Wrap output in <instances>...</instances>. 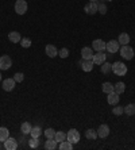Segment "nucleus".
I'll use <instances>...</instances> for the list:
<instances>
[{
    "label": "nucleus",
    "instance_id": "nucleus-1",
    "mask_svg": "<svg viewBox=\"0 0 135 150\" xmlns=\"http://www.w3.org/2000/svg\"><path fill=\"white\" fill-rule=\"evenodd\" d=\"M112 73H115L116 76H124L127 73V67L123 62L116 61V62L112 64Z\"/></svg>",
    "mask_w": 135,
    "mask_h": 150
},
{
    "label": "nucleus",
    "instance_id": "nucleus-2",
    "mask_svg": "<svg viewBox=\"0 0 135 150\" xmlns=\"http://www.w3.org/2000/svg\"><path fill=\"white\" fill-rule=\"evenodd\" d=\"M66 139L69 141L70 143H78L80 141V133L77 131L76 129H70L69 131H68V134H66Z\"/></svg>",
    "mask_w": 135,
    "mask_h": 150
},
{
    "label": "nucleus",
    "instance_id": "nucleus-3",
    "mask_svg": "<svg viewBox=\"0 0 135 150\" xmlns=\"http://www.w3.org/2000/svg\"><path fill=\"white\" fill-rule=\"evenodd\" d=\"M15 11L18 15H24L27 12V3L26 0H16L15 3Z\"/></svg>",
    "mask_w": 135,
    "mask_h": 150
},
{
    "label": "nucleus",
    "instance_id": "nucleus-4",
    "mask_svg": "<svg viewBox=\"0 0 135 150\" xmlns=\"http://www.w3.org/2000/svg\"><path fill=\"white\" fill-rule=\"evenodd\" d=\"M119 50H120V56L124 59H132V57H134V50H132V47H130L128 45H123L122 49H119Z\"/></svg>",
    "mask_w": 135,
    "mask_h": 150
},
{
    "label": "nucleus",
    "instance_id": "nucleus-5",
    "mask_svg": "<svg viewBox=\"0 0 135 150\" xmlns=\"http://www.w3.org/2000/svg\"><path fill=\"white\" fill-rule=\"evenodd\" d=\"M105 49H107L110 53H116V52H119V49H120V43L118 42V39H112V41L107 42Z\"/></svg>",
    "mask_w": 135,
    "mask_h": 150
},
{
    "label": "nucleus",
    "instance_id": "nucleus-6",
    "mask_svg": "<svg viewBox=\"0 0 135 150\" xmlns=\"http://www.w3.org/2000/svg\"><path fill=\"white\" fill-rule=\"evenodd\" d=\"M12 65V59L8 56H1L0 57V69L1 70H7Z\"/></svg>",
    "mask_w": 135,
    "mask_h": 150
},
{
    "label": "nucleus",
    "instance_id": "nucleus-7",
    "mask_svg": "<svg viewBox=\"0 0 135 150\" xmlns=\"http://www.w3.org/2000/svg\"><path fill=\"white\" fill-rule=\"evenodd\" d=\"M78 65L80 67H81V69L84 70V72H90V70L93 69V61H92V59H81V61H80L78 62Z\"/></svg>",
    "mask_w": 135,
    "mask_h": 150
},
{
    "label": "nucleus",
    "instance_id": "nucleus-8",
    "mask_svg": "<svg viewBox=\"0 0 135 150\" xmlns=\"http://www.w3.org/2000/svg\"><path fill=\"white\" fill-rule=\"evenodd\" d=\"M105 46H107V43H105L103 39H95V41L92 42V49H95L96 52H104V50H105Z\"/></svg>",
    "mask_w": 135,
    "mask_h": 150
},
{
    "label": "nucleus",
    "instance_id": "nucleus-9",
    "mask_svg": "<svg viewBox=\"0 0 135 150\" xmlns=\"http://www.w3.org/2000/svg\"><path fill=\"white\" fill-rule=\"evenodd\" d=\"M105 58H107V56H105L103 52H97L96 54H93L92 61H93L95 65H101V64L105 62Z\"/></svg>",
    "mask_w": 135,
    "mask_h": 150
},
{
    "label": "nucleus",
    "instance_id": "nucleus-10",
    "mask_svg": "<svg viewBox=\"0 0 135 150\" xmlns=\"http://www.w3.org/2000/svg\"><path fill=\"white\" fill-rule=\"evenodd\" d=\"M16 147H18V142L14 138H10V137H8L7 139L4 141V149L6 150H15Z\"/></svg>",
    "mask_w": 135,
    "mask_h": 150
},
{
    "label": "nucleus",
    "instance_id": "nucleus-11",
    "mask_svg": "<svg viewBox=\"0 0 135 150\" xmlns=\"http://www.w3.org/2000/svg\"><path fill=\"white\" fill-rule=\"evenodd\" d=\"M110 135V127L107 125H100V127L97 129V137L100 138H107Z\"/></svg>",
    "mask_w": 135,
    "mask_h": 150
},
{
    "label": "nucleus",
    "instance_id": "nucleus-12",
    "mask_svg": "<svg viewBox=\"0 0 135 150\" xmlns=\"http://www.w3.org/2000/svg\"><path fill=\"white\" fill-rule=\"evenodd\" d=\"M15 84H16V81H15L14 79H6V80L3 81V89L7 92L12 91L15 88Z\"/></svg>",
    "mask_w": 135,
    "mask_h": 150
},
{
    "label": "nucleus",
    "instance_id": "nucleus-13",
    "mask_svg": "<svg viewBox=\"0 0 135 150\" xmlns=\"http://www.w3.org/2000/svg\"><path fill=\"white\" fill-rule=\"evenodd\" d=\"M84 11L89 15H95L97 12V3H92V1H89L88 4H85Z\"/></svg>",
    "mask_w": 135,
    "mask_h": 150
},
{
    "label": "nucleus",
    "instance_id": "nucleus-14",
    "mask_svg": "<svg viewBox=\"0 0 135 150\" xmlns=\"http://www.w3.org/2000/svg\"><path fill=\"white\" fill-rule=\"evenodd\" d=\"M45 52H46V54H47L50 58H54V57L58 54V50H57V47L54 45H46V49H45Z\"/></svg>",
    "mask_w": 135,
    "mask_h": 150
},
{
    "label": "nucleus",
    "instance_id": "nucleus-15",
    "mask_svg": "<svg viewBox=\"0 0 135 150\" xmlns=\"http://www.w3.org/2000/svg\"><path fill=\"white\" fill-rule=\"evenodd\" d=\"M107 101H108V104L116 105L119 103V95L116 93V92H111V93H108Z\"/></svg>",
    "mask_w": 135,
    "mask_h": 150
},
{
    "label": "nucleus",
    "instance_id": "nucleus-16",
    "mask_svg": "<svg viewBox=\"0 0 135 150\" xmlns=\"http://www.w3.org/2000/svg\"><path fill=\"white\" fill-rule=\"evenodd\" d=\"M81 57L84 59H92L93 58V50L90 47H83L81 49Z\"/></svg>",
    "mask_w": 135,
    "mask_h": 150
},
{
    "label": "nucleus",
    "instance_id": "nucleus-17",
    "mask_svg": "<svg viewBox=\"0 0 135 150\" xmlns=\"http://www.w3.org/2000/svg\"><path fill=\"white\" fill-rule=\"evenodd\" d=\"M45 149L46 150H54L57 149V141L54 138H47V141L45 142Z\"/></svg>",
    "mask_w": 135,
    "mask_h": 150
},
{
    "label": "nucleus",
    "instance_id": "nucleus-18",
    "mask_svg": "<svg viewBox=\"0 0 135 150\" xmlns=\"http://www.w3.org/2000/svg\"><path fill=\"white\" fill-rule=\"evenodd\" d=\"M118 42L120 43L122 46H123V45H128V43H130V35H128L127 33H122V34L119 35Z\"/></svg>",
    "mask_w": 135,
    "mask_h": 150
},
{
    "label": "nucleus",
    "instance_id": "nucleus-19",
    "mask_svg": "<svg viewBox=\"0 0 135 150\" xmlns=\"http://www.w3.org/2000/svg\"><path fill=\"white\" fill-rule=\"evenodd\" d=\"M8 39H10L12 43H18V42H20V34L18 31H11L10 34H8Z\"/></svg>",
    "mask_w": 135,
    "mask_h": 150
},
{
    "label": "nucleus",
    "instance_id": "nucleus-20",
    "mask_svg": "<svg viewBox=\"0 0 135 150\" xmlns=\"http://www.w3.org/2000/svg\"><path fill=\"white\" fill-rule=\"evenodd\" d=\"M100 70H101V73L103 74H108V73H111L112 72V65L110 62H104L100 65Z\"/></svg>",
    "mask_w": 135,
    "mask_h": 150
},
{
    "label": "nucleus",
    "instance_id": "nucleus-21",
    "mask_svg": "<svg viewBox=\"0 0 135 150\" xmlns=\"http://www.w3.org/2000/svg\"><path fill=\"white\" fill-rule=\"evenodd\" d=\"M124 89H126L124 83H116L114 85V92H116L118 95H122L123 92H124Z\"/></svg>",
    "mask_w": 135,
    "mask_h": 150
},
{
    "label": "nucleus",
    "instance_id": "nucleus-22",
    "mask_svg": "<svg viewBox=\"0 0 135 150\" xmlns=\"http://www.w3.org/2000/svg\"><path fill=\"white\" fill-rule=\"evenodd\" d=\"M10 137V131L6 127H0V142H4Z\"/></svg>",
    "mask_w": 135,
    "mask_h": 150
},
{
    "label": "nucleus",
    "instance_id": "nucleus-23",
    "mask_svg": "<svg viewBox=\"0 0 135 150\" xmlns=\"http://www.w3.org/2000/svg\"><path fill=\"white\" fill-rule=\"evenodd\" d=\"M85 137H87V139H89V141H95L97 138V131H95V130H92V129H88L87 131H85Z\"/></svg>",
    "mask_w": 135,
    "mask_h": 150
},
{
    "label": "nucleus",
    "instance_id": "nucleus-24",
    "mask_svg": "<svg viewBox=\"0 0 135 150\" xmlns=\"http://www.w3.org/2000/svg\"><path fill=\"white\" fill-rule=\"evenodd\" d=\"M124 108V114H127L128 116H131L135 114V103H131V104H127L126 107H123Z\"/></svg>",
    "mask_w": 135,
    "mask_h": 150
},
{
    "label": "nucleus",
    "instance_id": "nucleus-25",
    "mask_svg": "<svg viewBox=\"0 0 135 150\" xmlns=\"http://www.w3.org/2000/svg\"><path fill=\"white\" fill-rule=\"evenodd\" d=\"M30 135H31L33 138H39V137L42 135V129L41 127H38V126L33 127L31 131H30Z\"/></svg>",
    "mask_w": 135,
    "mask_h": 150
},
{
    "label": "nucleus",
    "instance_id": "nucleus-26",
    "mask_svg": "<svg viewBox=\"0 0 135 150\" xmlns=\"http://www.w3.org/2000/svg\"><path fill=\"white\" fill-rule=\"evenodd\" d=\"M59 150H72L73 149V143H70L69 141H64V142L59 143V146H58Z\"/></svg>",
    "mask_w": 135,
    "mask_h": 150
},
{
    "label": "nucleus",
    "instance_id": "nucleus-27",
    "mask_svg": "<svg viewBox=\"0 0 135 150\" xmlns=\"http://www.w3.org/2000/svg\"><path fill=\"white\" fill-rule=\"evenodd\" d=\"M101 89L104 93H111V92H114V85L111 83H104L101 85Z\"/></svg>",
    "mask_w": 135,
    "mask_h": 150
},
{
    "label": "nucleus",
    "instance_id": "nucleus-28",
    "mask_svg": "<svg viewBox=\"0 0 135 150\" xmlns=\"http://www.w3.org/2000/svg\"><path fill=\"white\" fill-rule=\"evenodd\" d=\"M31 125L28 122H24V123H22V126H20V130H22V133L26 135V134H30V131H31Z\"/></svg>",
    "mask_w": 135,
    "mask_h": 150
},
{
    "label": "nucleus",
    "instance_id": "nucleus-29",
    "mask_svg": "<svg viewBox=\"0 0 135 150\" xmlns=\"http://www.w3.org/2000/svg\"><path fill=\"white\" fill-rule=\"evenodd\" d=\"M54 139L57 141V143L64 142V141L66 139V134L64 133V131H58V133H56V135H54Z\"/></svg>",
    "mask_w": 135,
    "mask_h": 150
},
{
    "label": "nucleus",
    "instance_id": "nucleus-30",
    "mask_svg": "<svg viewBox=\"0 0 135 150\" xmlns=\"http://www.w3.org/2000/svg\"><path fill=\"white\" fill-rule=\"evenodd\" d=\"M97 12H100L101 15L107 14V6H105V4H103V3H99V1H97Z\"/></svg>",
    "mask_w": 135,
    "mask_h": 150
},
{
    "label": "nucleus",
    "instance_id": "nucleus-31",
    "mask_svg": "<svg viewBox=\"0 0 135 150\" xmlns=\"http://www.w3.org/2000/svg\"><path fill=\"white\" fill-rule=\"evenodd\" d=\"M123 112H124V108H123V107H119V105H116L115 108H112V114H114V115H116V116L122 115Z\"/></svg>",
    "mask_w": 135,
    "mask_h": 150
},
{
    "label": "nucleus",
    "instance_id": "nucleus-32",
    "mask_svg": "<svg viewBox=\"0 0 135 150\" xmlns=\"http://www.w3.org/2000/svg\"><path fill=\"white\" fill-rule=\"evenodd\" d=\"M20 45H22V47H30V46H31V39L22 38L20 39Z\"/></svg>",
    "mask_w": 135,
    "mask_h": 150
},
{
    "label": "nucleus",
    "instance_id": "nucleus-33",
    "mask_svg": "<svg viewBox=\"0 0 135 150\" xmlns=\"http://www.w3.org/2000/svg\"><path fill=\"white\" fill-rule=\"evenodd\" d=\"M14 80L16 81V83H22V81L24 80V74L20 73V72H18V73L14 74Z\"/></svg>",
    "mask_w": 135,
    "mask_h": 150
},
{
    "label": "nucleus",
    "instance_id": "nucleus-34",
    "mask_svg": "<svg viewBox=\"0 0 135 150\" xmlns=\"http://www.w3.org/2000/svg\"><path fill=\"white\" fill-rule=\"evenodd\" d=\"M58 56L61 57V58H66V57L69 56V50L66 49V47H62V49L58 52Z\"/></svg>",
    "mask_w": 135,
    "mask_h": 150
},
{
    "label": "nucleus",
    "instance_id": "nucleus-35",
    "mask_svg": "<svg viewBox=\"0 0 135 150\" xmlns=\"http://www.w3.org/2000/svg\"><path fill=\"white\" fill-rule=\"evenodd\" d=\"M45 135H46V138H54V135H56V131H54L53 129H46Z\"/></svg>",
    "mask_w": 135,
    "mask_h": 150
},
{
    "label": "nucleus",
    "instance_id": "nucleus-36",
    "mask_svg": "<svg viewBox=\"0 0 135 150\" xmlns=\"http://www.w3.org/2000/svg\"><path fill=\"white\" fill-rule=\"evenodd\" d=\"M28 145H30V147H38V145H39V141H38V138H31L30 139V142H28Z\"/></svg>",
    "mask_w": 135,
    "mask_h": 150
},
{
    "label": "nucleus",
    "instance_id": "nucleus-37",
    "mask_svg": "<svg viewBox=\"0 0 135 150\" xmlns=\"http://www.w3.org/2000/svg\"><path fill=\"white\" fill-rule=\"evenodd\" d=\"M89 1H92V3H97L99 0H89Z\"/></svg>",
    "mask_w": 135,
    "mask_h": 150
},
{
    "label": "nucleus",
    "instance_id": "nucleus-38",
    "mask_svg": "<svg viewBox=\"0 0 135 150\" xmlns=\"http://www.w3.org/2000/svg\"><path fill=\"white\" fill-rule=\"evenodd\" d=\"M0 81H1V73H0Z\"/></svg>",
    "mask_w": 135,
    "mask_h": 150
},
{
    "label": "nucleus",
    "instance_id": "nucleus-39",
    "mask_svg": "<svg viewBox=\"0 0 135 150\" xmlns=\"http://www.w3.org/2000/svg\"><path fill=\"white\" fill-rule=\"evenodd\" d=\"M105 1H112V0H105Z\"/></svg>",
    "mask_w": 135,
    "mask_h": 150
},
{
    "label": "nucleus",
    "instance_id": "nucleus-40",
    "mask_svg": "<svg viewBox=\"0 0 135 150\" xmlns=\"http://www.w3.org/2000/svg\"><path fill=\"white\" fill-rule=\"evenodd\" d=\"M0 149H1V143H0Z\"/></svg>",
    "mask_w": 135,
    "mask_h": 150
}]
</instances>
